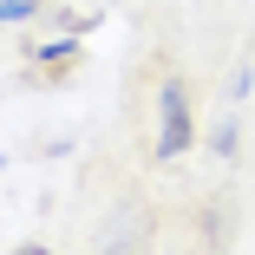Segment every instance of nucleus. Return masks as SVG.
<instances>
[{"label": "nucleus", "instance_id": "obj_1", "mask_svg": "<svg viewBox=\"0 0 255 255\" xmlns=\"http://www.w3.org/2000/svg\"><path fill=\"white\" fill-rule=\"evenodd\" d=\"M190 150V105H183V85L157 92V157H183Z\"/></svg>", "mask_w": 255, "mask_h": 255}, {"label": "nucleus", "instance_id": "obj_2", "mask_svg": "<svg viewBox=\"0 0 255 255\" xmlns=\"http://www.w3.org/2000/svg\"><path fill=\"white\" fill-rule=\"evenodd\" d=\"M72 53H79L72 39H46V46H33V59H39V66H59V59H72Z\"/></svg>", "mask_w": 255, "mask_h": 255}, {"label": "nucleus", "instance_id": "obj_3", "mask_svg": "<svg viewBox=\"0 0 255 255\" xmlns=\"http://www.w3.org/2000/svg\"><path fill=\"white\" fill-rule=\"evenodd\" d=\"M33 13V0H0V26H13V20H26Z\"/></svg>", "mask_w": 255, "mask_h": 255}]
</instances>
